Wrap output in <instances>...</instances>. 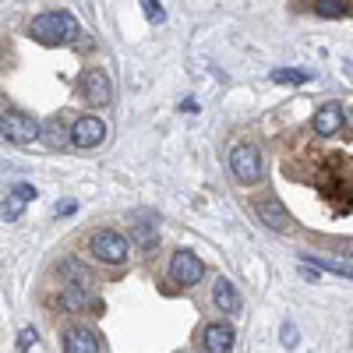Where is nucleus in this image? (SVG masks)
I'll return each mask as SVG.
<instances>
[{
	"instance_id": "f257e3e1",
	"label": "nucleus",
	"mask_w": 353,
	"mask_h": 353,
	"mask_svg": "<svg viewBox=\"0 0 353 353\" xmlns=\"http://www.w3.org/2000/svg\"><path fill=\"white\" fill-rule=\"evenodd\" d=\"M28 32H32L39 43L57 46V43H74V39L81 36V28H78V21H74L68 11H46V14H36V18H32Z\"/></svg>"
},
{
	"instance_id": "f03ea898",
	"label": "nucleus",
	"mask_w": 353,
	"mask_h": 353,
	"mask_svg": "<svg viewBox=\"0 0 353 353\" xmlns=\"http://www.w3.org/2000/svg\"><path fill=\"white\" fill-rule=\"evenodd\" d=\"M88 248H92V254L99 261H110V265H121L128 258V241H124V233H117V230H96Z\"/></svg>"
},
{
	"instance_id": "7ed1b4c3",
	"label": "nucleus",
	"mask_w": 353,
	"mask_h": 353,
	"mask_svg": "<svg viewBox=\"0 0 353 353\" xmlns=\"http://www.w3.org/2000/svg\"><path fill=\"white\" fill-rule=\"evenodd\" d=\"M230 170L241 184L261 181V152L254 149V145H237V149L230 152Z\"/></svg>"
},
{
	"instance_id": "20e7f679",
	"label": "nucleus",
	"mask_w": 353,
	"mask_h": 353,
	"mask_svg": "<svg viewBox=\"0 0 353 353\" xmlns=\"http://www.w3.org/2000/svg\"><path fill=\"white\" fill-rule=\"evenodd\" d=\"M0 134H4L11 145H28L39 138V124L25 113H4L0 117Z\"/></svg>"
},
{
	"instance_id": "39448f33",
	"label": "nucleus",
	"mask_w": 353,
	"mask_h": 353,
	"mask_svg": "<svg viewBox=\"0 0 353 353\" xmlns=\"http://www.w3.org/2000/svg\"><path fill=\"white\" fill-rule=\"evenodd\" d=\"M103 138H106V121H99V117H92V113L78 117V121L71 124V141L78 145V149H96Z\"/></svg>"
},
{
	"instance_id": "423d86ee",
	"label": "nucleus",
	"mask_w": 353,
	"mask_h": 353,
	"mask_svg": "<svg viewBox=\"0 0 353 353\" xmlns=\"http://www.w3.org/2000/svg\"><path fill=\"white\" fill-rule=\"evenodd\" d=\"M170 276L173 283H181V286H194L201 276H205V265L194 251H176L173 261H170Z\"/></svg>"
},
{
	"instance_id": "0eeeda50",
	"label": "nucleus",
	"mask_w": 353,
	"mask_h": 353,
	"mask_svg": "<svg viewBox=\"0 0 353 353\" xmlns=\"http://www.w3.org/2000/svg\"><path fill=\"white\" fill-rule=\"evenodd\" d=\"M81 88H85V99L88 103H110V96H113V81H110V74L106 71H99V68H92V71H85L81 74Z\"/></svg>"
},
{
	"instance_id": "6e6552de",
	"label": "nucleus",
	"mask_w": 353,
	"mask_h": 353,
	"mask_svg": "<svg viewBox=\"0 0 353 353\" xmlns=\"http://www.w3.org/2000/svg\"><path fill=\"white\" fill-rule=\"evenodd\" d=\"M64 350L68 353H99V336L85 325L64 329Z\"/></svg>"
},
{
	"instance_id": "1a4fd4ad",
	"label": "nucleus",
	"mask_w": 353,
	"mask_h": 353,
	"mask_svg": "<svg viewBox=\"0 0 353 353\" xmlns=\"http://www.w3.org/2000/svg\"><path fill=\"white\" fill-rule=\"evenodd\" d=\"M254 212H258V219L269 226V230H276V233H283L286 226H290V216H286V209L276 201V198H261V201H254Z\"/></svg>"
},
{
	"instance_id": "9d476101",
	"label": "nucleus",
	"mask_w": 353,
	"mask_h": 353,
	"mask_svg": "<svg viewBox=\"0 0 353 353\" xmlns=\"http://www.w3.org/2000/svg\"><path fill=\"white\" fill-rule=\"evenodd\" d=\"M201 343H205V350H209V353H230L233 350V329L223 325V321H212V325H205Z\"/></svg>"
},
{
	"instance_id": "9b49d317",
	"label": "nucleus",
	"mask_w": 353,
	"mask_h": 353,
	"mask_svg": "<svg viewBox=\"0 0 353 353\" xmlns=\"http://www.w3.org/2000/svg\"><path fill=\"white\" fill-rule=\"evenodd\" d=\"M212 301H216V307L226 311V314H237V311H241V293H237V286H233L230 279H216Z\"/></svg>"
},
{
	"instance_id": "f8f14e48",
	"label": "nucleus",
	"mask_w": 353,
	"mask_h": 353,
	"mask_svg": "<svg viewBox=\"0 0 353 353\" xmlns=\"http://www.w3.org/2000/svg\"><path fill=\"white\" fill-rule=\"evenodd\" d=\"M343 128V106L339 103H325L314 113V131L318 134H336Z\"/></svg>"
},
{
	"instance_id": "ddd939ff",
	"label": "nucleus",
	"mask_w": 353,
	"mask_h": 353,
	"mask_svg": "<svg viewBox=\"0 0 353 353\" xmlns=\"http://www.w3.org/2000/svg\"><path fill=\"white\" fill-rule=\"evenodd\" d=\"M61 276H64V279H71V286H78V290H88V286H92V272H88L85 265L71 261V258L61 265Z\"/></svg>"
},
{
	"instance_id": "4468645a",
	"label": "nucleus",
	"mask_w": 353,
	"mask_h": 353,
	"mask_svg": "<svg viewBox=\"0 0 353 353\" xmlns=\"http://www.w3.org/2000/svg\"><path fill=\"white\" fill-rule=\"evenodd\" d=\"M304 261H311V269H321V272H336V276H346V279H353V265H346V261H329V258H304Z\"/></svg>"
},
{
	"instance_id": "2eb2a0df",
	"label": "nucleus",
	"mask_w": 353,
	"mask_h": 353,
	"mask_svg": "<svg viewBox=\"0 0 353 353\" xmlns=\"http://www.w3.org/2000/svg\"><path fill=\"white\" fill-rule=\"evenodd\" d=\"M272 81H276V85H304V81H311V71H301V68H276V71H272Z\"/></svg>"
},
{
	"instance_id": "dca6fc26",
	"label": "nucleus",
	"mask_w": 353,
	"mask_h": 353,
	"mask_svg": "<svg viewBox=\"0 0 353 353\" xmlns=\"http://www.w3.org/2000/svg\"><path fill=\"white\" fill-rule=\"evenodd\" d=\"M85 304H88V293L85 290H78V286H68L64 290V307L68 311H81Z\"/></svg>"
},
{
	"instance_id": "f3484780",
	"label": "nucleus",
	"mask_w": 353,
	"mask_h": 353,
	"mask_svg": "<svg viewBox=\"0 0 353 353\" xmlns=\"http://www.w3.org/2000/svg\"><path fill=\"white\" fill-rule=\"evenodd\" d=\"M134 241L141 244V251H152L159 237H156V230H152V226H145V223H141V226H134Z\"/></svg>"
},
{
	"instance_id": "a211bd4d",
	"label": "nucleus",
	"mask_w": 353,
	"mask_h": 353,
	"mask_svg": "<svg viewBox=\"0 0 353 353\" xmlns=\"http://www.w3.org/2000/svg\"><path fill=\"white\" fill-rule=\"evenodd\" d=\"M314 11H318L321 18H339V14H346V4H332V0H318Z\"/></svg>"
},
{
	"instance_id": "6ab92c4d",
	"label": "nucleus",
	"mask_w": 353,
	"mask_h": 353,
	"mask_svg": "<svg viewBox=\"0 0 353 353\" xmlns=\"http://www.w3.org/2000/svg\"><path fill=\"white\" fill-rule=\"evenodd\" d=\"M18 212H21V205H18V198H14V194L0 201V219H18Z\"/></svg>"
},
{
	"instance_id": "aec40b11",
	"label": "nucleus",
	"mask_w": 353,
	"mask_h": 353,
	"mask_svg": "<svg viewBox=\"0 0 353 353\" xmlns=\"http://www.w3.org/2000/svg\"><path fill=\"white\" fill-rule=\"evenodd\" d=\"M145 18H149V21H163L166 18V11H163V4H156V0H145Z\"/></svg>"
},
{
	"instance_id": "412c9836",
	"label": "nucleus",
	"mask_w": 353,
	"mask_h": 353,
	"mask_svg": "<svg viewBox=\"0 0 353 353\" xmlns=\"http://www.w3.org/2000/svg\"><path fill=\"white\" fill-rule=\"evenodd\" d=\"M11 194H14L18 201H32V198H36V188H32V184H18Z\"/></svg>"
},
{
	"instance_id": "4be33fe9",
	"label": "nucleus",
	"mask_w": 353,
	"mask_h": 353,
	"mask_svg": "<svg viewBox=\"0 0 353 353\" xmlns=\"http://www.w3.org/2000/svg\"><path fill=\"white\" fill-rule=\"evenodd\" d=\"M32 343H36V329H25V332L18 336V350H21V353L32 350Z\"/></svg>"
},
{
	"instance_id": "5701e85b",
	"label": "nucleus",
	"mask_w": 353,
	"mask_h": 353,
	"mask_svg": "<svg viewBox=\"0 0 353 353\" xmlns=\"http://www.w3.org/2000/svg\"><path fill=\"white\" fill-rule=\"evenodd\" d=\"M74 209H78V201H74V198H64L61 205H57V212H53V216H71Z\"/></svg>"
},
{
	"instance_id": "b1692460",
	"label": "nucleus",
	"mask_w": 353,
	"mask_h": 353,
	"mask_svg": "<svg viewBox=\"0 0 353 353\" xmlns=\"http://www.w3.org/2000/svg\"><path fill=\"white\" fill-rule=\"evenodd\" d=\"M46 141H53V145H64V131H61V128H50V131H46Z\"/></svg>"
},
{
	"instance_id": "393cba45",
	"label": "nucleus",
	"mask_w": 353,
	"mask_h": 353,
	"mask_svg": "<svg viewBox=\"0 0 353 353\" xmlns=\"http://www.w3.org/2000/svg\"><path fill=\"white\" fill-rule=\"evenodd\" d=\"M283 339H286V346L297 343V332H293V325H286V329H283Z\"/></svg>"
},
{
	"instance_id": "a878e982",
	"label": "nucleus",
	"mask_w": 353,
	"mask_h": 353,
	"mask_svg": "<svg viewBox=\"0 0 353 353\" xmlns=\"http://www.w3.org/2000/svg\"><path fill=\"white\" fill-rule=\"evenodd\" d=\"M0 110H4V96H0Z\"/></svg>"
}]
</instances>
